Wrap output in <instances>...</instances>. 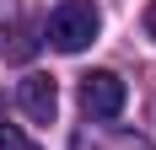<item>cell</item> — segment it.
<instances>
[{
  "label": "cell",
  "mask_w": 156,
  "mask_h": 150,
  "mask_svg": "<svg viewBox=\"0 0 156 150\" xmlns=\"http://www.w3.org/2000/svg\"><path fill=\"white\" fill-rule=\"evenodd\" d=\"M97 27H102V11H97V0H59L54 11H48V48H59V54H81V48L97 43Z\"/></svg>",
  "instance_id": "obj_1"
},
{
  "label": "cell",
  "mask_w": 156,
  "mask_h": 150,
  "mask_svg": "<svg viewBox=\"0 0 156 150\" xmlns=\"http://www.w3.org/2000/svg\"><path fill=\"white\" fill-rule=\"evenodd\" d=\"M124 102H129V86H124L113 70L81 75V107H86V118H119Z\"/></svg>",
  "instance_id": "obj_2"
},
{
  "label": "cell",
  "mask_w": 156,
  "mask_h": 150,
  "mask_svg": "<svg viewBox=\"0 0 156 150\" xmlns=\"http://www.w3.org/2000/svg\"><path fill=\"white\" fill-rule=\"evenodd\" d=\"M16 102L27 113L32 123H54L59 113V86H54V75H27L22 86H16Z\"/></svg>",
  "instance_id": "obj_3"
},
{
  "label": "cell",
  "mask_w": 156,
  "mask_h": 150,
  "mask_svg": "<svg viewBox=\"0 0 156 150\" xmlns=\"http://www.w3.org/2000/svg\"><path fill=\"white\" fill-rule=\"evenodd\" d=\"M76 150H151V145H145V139H135V134H113L108 145H102V139H86V134H81V139H76Z\"/></svg>",
  "instance_id": "obj_4"
},
{
  "label": "cell",
  "mask_w": 156,
  "mask_h": 150,
  "mask_svg": "<svg viewBox=\"0 0 156 150\" xmlns=\"http://www.w3.org/2000/svg\"><path fill=\"white\" fill-rule=\"evenodd\" d=\"M0 150H38V145H32V139L16 129V123H5V118H0Z\"/></svg>",
  "instance_id": "obj_5"
},
{
  "label": "cell",
  "mask_w": 156,
  "mask_h": 150,
  "mask_svg": "<svg viewBox=\"0 0 156 150\" xmlns=\"http://www.w3.org/2000/svg\"><path fill=\"white\" fill-rule=\"evenodd\" d=\"M145 32H151V38H156V0H151V5H145Z\"/></svg>",
  "instance_id": "obj_6"
}]
</instances>
